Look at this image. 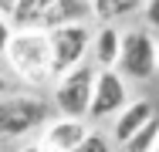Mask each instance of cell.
<instances>
[{
	"label": "cell",
	"instance_id": "cell-1",
	"mask_svg": "<svg viewBox=\"0 0 159 152\" xmlns=\"http://www.w3.org/2000/svg\"><path fill=\"white\" fill-rule=\"evenodd\" d=\"M7 71L24 88L41 91L54 85V61H51V41L44 27H17L7 47Z\"/></svg>",
	"mask_w": 159,
	"mask_h": 152
},
{
	"label": "cell",
	"instance_id": "cell-2",
	"mask_svg": "<svg viewBox=\"0 0 159 152\" xmlns=\"http://www.w3.org/2000/svg\"><path fill=\"white\" fill-rule=\"evenodd\" d=\"M95 74H98L95 61H81L75 68H68L64 74H58L54 85H51V105H54V112L64 115V118H88L92 91H95Z\"/></svg>",
	"mask_w": 159,
	"mask_h": 152
},
{
	"label": "cell",
	"instance_id": "cell-3",
	"mask_svg": "<svg viewBox=\"0 0 159 152\" xmlns=\"http://www.w3.org/2000/svg\"><path fill=\"white\" fill-rule=\"evenodd\" d=\"M54 105L41 98L37 91H14L0 98V135L20 139L27 132H37L44 122L51 118Z\"/></svg>",
	"mask_w": 159,
	"mask_h": 152
},
{
	"label": "cell",
	"instance_id": "cell-4",
	"mask_svg": "<svg viewBox=\"0 0 159 152\" xmlns=\"http://www.w3.org/2000/svg\"><path fill=\"white\" fill-rule=\"evenodd\" d=\"M129 81H149L159 71V41L149 27L122 30V54L115 64Z\"/></svg>",
	"mask_w": 159,
	"mask_h": 152
},
{
	"label": "cell",
	"instance_id": "cell-5",
	"mask_svg": "<svg viewBox=\"0 0 159 152\" xmlns=\"http://www.w3.org/2000/svg\"><path fill=\"white\" fill-rule=\"evenodd\" d=\"M92 34L88 20H75V24H54L48 27V41H51V61H54V78L64 74L68 68L88 61L92 54Z\"/></svg>",
	"mask_w": 159,
	"mask_h": 152
},
{
	"label": "cell",
	"instance_id": "cell-6",
	"mask_svg": "<svg viewBox=\"0 0 159 152\" xmlns=\"http://www.w3.org/2000/svg\"><path fill=\"white\" fill-rule=\"evenodd\" d=\"M129 78L119 68H98L95 74V91H92V108H88V122H105L115 118L129 101Z\"/></svg>",
	"mask_w": 159,
	"mask_h": 152
},
{
	"label": "cell",
	"instance_id": "cell-7",
	"mask_svg": "<svg viewBox=\"0 0 159 152\" xmlns=\"http://www.w3.org/2000/svg\"><path fill=\"white\" fill-rule=\"evenodd\" d=\"M92 128H88V118H48L41 125V145L51 152H75L81 142H85V135H88Z\"/></svg>",
	"mask_w": 159,
	"mask_h": 152
},
{
	"label": "cell",
	"instance_id": "cell-8",
	"mask_svg": "<svg viewBox=\"0 0 159 152\" xmlns=\"http://www.w3.org/2000/svg\"><path fill=\"white\" fill-rule=\"evenodd\" d=\"M156 115V108H152V101L149 98H135V101H129L125 108L112 118V142L115 145H122L129 135H135L146 122Z\"/></svg>",
	"mask_w": 159,
	"mask_h": 152
},
{
	"label": "cell",
	"instance_id": "cell-9",
	"mask_svg": "<svg viewBox=\"0 0 159 152\" xmlns=\"http://www.w3.org/2000/svg\"><path fill=\"white\" fill-rule=\"evenodd\" d=\"M122 54V30L119 24H98V30L92 34V61L98 68H115Z\"/></svg>",
	"mask_w": 159,
	"mask_h": 152
},
{
	"label": "cell",
	"instance_id": "cell-10",
	"mask_svg": "<svg viewBox=\"0 0 159 152\" xmlns=\"http://www.w3.org/2000/svg\"><path fill=\"white\" fill-rule=\"evenodd\" d=\"M51 7H54V0H17L10 20H14V27H44Z\"/></svg>",
	"mask_w": 159,
	"mask_h": 152
},
{
	"label": "cell",
	"instance_id": "cell-11",
	"mask_svg": "<svg viewBox=\"0 0 159 152\" xmlns=\"http://www.w3.org/2000/svg\"><path fill=\"white\" fill-rule=\"evenodd\" d=\"M92 17V0H54L44 30L54 24H75V20H88Z\"/></svg>",
	"mask_w": 159,
	"mask_h": 152
},
{
	"label": "cell",
	"instance_id": "cell-12",
	"mask_svg": "<svg viewBox=\"0 0 159 152\" xmlns=\"http://www.w3.org/2000/svg\"><path fill=\"white\" fill-rule=\"evenodd\" d=\"M135 10H142V0H92V17L102 24H115L119 17H129Z\"/></svg>",
	"mask_w": 159,
	"mask_h": 152
},
{
	"label": "cell",
	"instance_id": "cell-13",
	"mask_svg": "<svg viewBox=\"0 0 159 152\" xmlns=\"http://www.w3.org/2000/svg\"><path fill=\"white\" fill-rule=\"evenodd\" d=\"M156 145H159V118L152 115L135 135H129L122 142V152H156Z\"/></svg>",
	"mask_w": 159,
	"mask_h": 152
},
{
	"label": "cell",
	"instance_id": "cell-14",
	"mask_svg": "<svg viewBox=\"0 0 159 152\" xmlns=\"http://www.w3.org/2000/svg\"><path fill=\"white\" fill-rule=\"evenodd\" d=\"M75 152H115V149H112L108 135H102V132H88V135H85V142H81Z\"/></svg>",
	"mask_w": 159,
	"mask_h": 152
},
{
	"label": "cell",
	"instance_id": "cell-15",
	"mask_svg": "<svg viewBox=\"0 0 159 152\" xmlns=\"http://www.w3.org/2000/svg\"><path fill=\"white\" fill-rule=\"evenodd\" d=\"M142 17L149 30H159V0H142Z\"/></svg>",
	"mask_w": 159,
	"mask_h": 152
},
{
	"label": "cell",
	"instance_id": "cell-16",
	"mask_svg": "<svg viewBox=\"0 0 159 152\" xmlns=\"http://www.w3.org/2000/svg\"><path fill=\"white\" fill-rule=\"evenodd\" d=\"M14 30H17V27H14V20L0 14V58L7 54V47H10V37H14Z\"/></svg>",
	"mask_w": 159,
	"mask_h": 152
},
{
	"label": "cell",
	"instance_id": "cell-17",
	"mask_svg": "<svg viewBox=\"0 0 159 152\" xmlns=\"http://www.w3.org/2000/svg\"><path fill=\"white\" fill-rule=\"evenodd\" d=\"M3 95H14V81H10V74L0 71V98H3Z\"/></svg>",
	"mask_w": 159,
	"mask_h": 152
},
{
	"label": "cell",
	"instance_id": "cell-18",
	"mask_svg": "<svg viewBox=\"0 0 159 152\" xmlns=\"http://www.w3.org/2000/svg\"><path fill=\"white\" fill-rule=\"evenodd\" d=\"M17 152H51V149H44V145H41V139H37V142H27V145H20Z\"/></svg>",
	"mask_w": 159,
	"mask_h": 152
},
{
	"label": "cell",
	"instance_id": "cell-19",
	"mask_svg": "<svg viewBox=\"0 0 159 152\" xmlns=\"http://www.w3.org/2000/svg\"><path fill=\"white\" fill-rule=\"evenodd\" d=\"M14 7H17V0H0V14H3V17H10Z\"/></svg>",
	"mask_w": 159,
	"mask_h": 152
},
{
	"label": "cell",
	"instance_id": "cell-20",
	"mask_svg": "<svg viewBox=\"0 0 159 152\" xmlns=\"http://www.w3.org/2000/svg\"><path fill=\"white\" fill-rule=\"evenodd\" d=\"M156 152H159V145H156Z\"/></svg>",
	"mask_w": 159,
	"mask_h": 152
}]
</instances>
